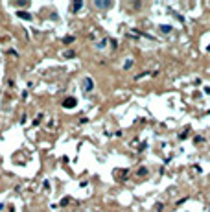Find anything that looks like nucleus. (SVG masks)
<instances>
[{
	"instance_id": "obj_4",
	"label": "nucleus",
	"mask_w": 210,
	"mask_h": 212,
	"mask_svg": "<svg viewBox=\"0 0 210 212\" xmlns=\"http://www.w3.org/2000/svg\"><path fill=\"white\" fill-rule=\"evenodd\" d=\"M160 30H162L164 33H168V31L171 30V26H168V24H162V26H160Z\"/></svg>"
},
{
	"instance_id": "obj_5",
	"label": "nucleus",
	"mask_w": 210,
	"mask_h": 212,
	"mask_svg": "<svg viewBox=\"0 0 210 212\" xmlns=\"http://www.w3.org/2000/svg\"><path fill=\"white\" fill-rule=\"evenodd\" d=\"M72 8H74V11H78V9L81 8V2H74V6H72Z\"/></svg>"
},
{
	"instance_id": "obj_6",
	"label": "nucleus",
	"mask_w": 210,
	"mask_h": 212,
	"mask_svg": "<svg viewBox=\"0 0 210 212\" xmlns=\"http://www.w3.org/2000/svg\"><path fill=\"white\" fill-rule=\"evenodd\" d=\"M19 17H22V19H31V17L28 15V13H24V11H20V13H19Z\"/></svg>"
},
{
	"instance_id": "obj_7",
	"label": "nucleus",
	"mask_w": 210,
	"mask_h": 212,
	"mask_svg": "<svg viewBox=\"0 0 210 212\" xmlns=\"http://www.w3.org/2000/svg\"><path fill=\"white\" fill-rule=\"evenodd\" d=\"M63 41H65V43H72V41H74V37H65Z\"/></svg>"
},
{
	"instance_id": "obj_3",
	"label": "nucleus",
	"mask_w": 210,
	"mask_h": 212,
	"mask_svg": "<svg viewBox=\"0 0 210 212\" xmlns=\"http://www.w3.org/2000/svg\"><path fill=\"white\" fill-rule=\"evenodd\" d=\"M85 89H87L89 92L94 89V85H92V79H90V78H85Z\"/></svg>"
},
{
	"instance_id": "obj_1",
	"label": "nucleus",
	"mask_w": 210,
	"mask_h": 212,
	"mask_svg": "<svg viewBox=\"0 0 210 212\" xmlns=\"http://www.w3.org/2000/svg\"><path fill=\"white\" fill-rule=\"evenodd\" d=\"M94 6L96 8H101V9H109V8H113V2H94Z\"/></svg>"
},
{
	"instance_id": "obj_2",
	"label": "nucleus",
	"mask_w": 210,
	"mask_h": 212,
	"mask_svg": "<svg viewBox=\"0 0 210 212\" xmlns=\"http://www.w3.org/2000/svg\"><path fill=\"white\" fill-rule=\"evenodd\" d=\"M63 105H65V107H70V109H72V107H76V100H74V98H66L65 101H63Z\"/></svg>"
}]
</instances>
